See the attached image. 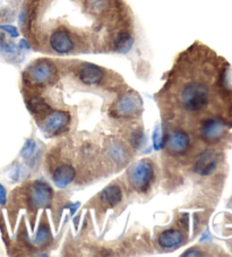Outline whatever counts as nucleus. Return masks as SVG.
Returning <instances> with one entry per match:
<instances>
[{
    "instance_id": "f257e3e1",
    "label": "nucleus",
    "mask_w": 232,
    "mask_h": 257,
    "mask_svg": "<svg viewBox=\"0 0 232 257\" xmlns=\"http://www.w3.org/2000/svg\"><path fill=\"white\" fill-rule=\"evenodd\" d=\"M177 100L179 107L186 112L197 113L206 109L211 100V91L199 79H189L180 85Z\"/></svg>"
},
{
    "instance_id": "f03ea898",
    "label": "nucleus",
    "mask_w": 232,
    "mask_h": 257,
    "mask_svg": "<svg viewBox=\"0 0 232 257\" xmlns=\"http://www.w3.org/2000/svg\"><path fill=\"white\" fill-rule=\"evenodd\" d=\"M47 44L52 52L58 55L73 54L79 49V43L68 30L55 28L47 37Z\"/></svg>"
},
{
    "instance_id": "7ed1b4c3",
    "label": "nucleus",
    "mask_w": 232,
    "mask_h": 257,
    "mask_svg": "<svg viewBox=\"0 0 232 257\" xmlns=\"http://www.w3.org/2000/svg\"><path fill=\"white\" fill-rule=\"evenodd\" d=\"M129 183L140 193H146L154 181V167L149 160L138 161L128 174Z\"/></svg>"
},
{
    "instance_id": "20e7f679",
    "label": "nucleus",
    "mask_w": 232,
    "mask_h": 257,
    "mask_svg": "<svg viewBox=\"0 0 232 257\" xmlns=\"http://www.w3.org/2000/svg\"><path fill=\"white\" fill-rule=\"evenodd\" d=\"M57 76L55 65L48 60H39L33 63L25 72V81L31 85H46L52 83Z\"/></svg>"
},
{
    "instance_id": "39448f33",
    "label": "nucleus",
    "mask_w": 232,
    "mask_h": 257,
    "mask_svg": "<svg viewBox=\"0 0 232 257\" xmlns=\"http://www.w3.org/2000/svg\"><path fill=\"white\" fill-rule=\"evenodd\" d=\"M226 123L220 117H209L200 123L199 136L206 143L214 144L220 141L225 134Z\"/></svg>"
},
{
    "instance_id": "423d86ee",
    "label": "nucleus",
    "mask_w": 232,
    "mask_h": 257,
    "mask_svg": "<svg viewBox=\"0 0 232 257\" xmlns=\"http://www.w3.org/2000/svg\"><path fill=\"white\" fill-rule=\"evenodd\" d=\"M53 197V192L50 186L42 180L34 181L31 186L28 195L29 204L33 209L50 206Z\"/></svg>"
},
{
    "instance_id": "0eeeda50",
    "label": "nucleus",
    "mask_w": 232,
    "mask_h": 257,
    "mask_svg": "<svg viewBox=\"0 0 232 257\" xmlns=\"http://www.w3.org/2000/svg\"><path fill=\"white\" fill-rule=\"evenodd\" d=\"M220 163V154L217 151L208 149L198 154L197 159L194 163V171L196 174L203 177L211 176L217 169Z\"/></svg>"
},
{
    "instance_id": "6e6552de",
    "label": "nucleus",
    "mask_w": 232,
    "mask_h": 257,
    "mask_svg": "<svg viewBox=\"0 0 232 257\" xmlns=\"http://www.w3.org/2000/svg\"><path fill=\"white\" fill-rule=\"evenodd\" d=\"M142 101L135 93L129 92L117 101L113 107L114 114L117 117H132L141 112Z\"/></svg>"
},
{
    "instance_id": "1a4fd4ad",
    "label": "nucleus",
    "mask_w": 232,
    "mask_h": 257,
    "mask_svg": "<svg viewBox=\"0 0 232 257\" xmlns=\"http://www.w3.org/2000/svg\"><path fill=\"white\" fill-rule=\"evenodd\" d=\"M70 114L66 111H60V110H56V111L49 112L46 117H44L43 122V130L47 134L50 135H57L65 131L70 123Z\"/></svg>"
},
{
    "instance_id": "9d476101",
    "label": "nucleus",
    "mask_w": 232,
    "mask_h": 257,
    "mask_svg": "<svg viewBox=\"0 0 232 257\" xmlns=\"http://www.w3.org/2000/svg\"><path fill=\"white\" fill-rule=\"evenodd\" d=\"M164 145H166L169 153L175 154V156H184L190 150L191 142L187 133L173 132L166 137Z\"/></svg>"
},
{
    "instance_id": "9b49d317",
    "label": "nucleus",
    "mask_w": 232,
    "mask_h": 257,
    "mask_svg": "<svg viewBox=\"0 0 232 257\" xmlns=\"http://www.w3.org/2000/svg\"><path fill=\"white\" fill-rule=\"evenodd\" d=\"M76 74H77L79 81L84 84H87V85H95V84H99L100 82L103 81V78L105 76V72L103 68L88 63H83L81 65H78Z\"/></svg>"
},
{
    "instance_id": "f8f14e48",
    "label": "nucleus",
    "mask_w": 232,
    "mask_h": 257,
    "mask_svg": "<svg viewBox=\"0 0 232 257\" xmlns=\"http://www.w3.org/2000/svg\"><path fill=\"white\" fill-rule=\"evenodd\" d=\"M76 178V170L68 163L58 166L52 174V180L58 188H66Z\"/></svg>"
},
{
    "instance_id": "ddd939ff",
    "label": "nucleus",
    "mask_w": 232,
    "mask_h": 257,
    "mask_svg": "<svg viewBox=\"0 0 232 257\" xmlns=\"http://www.w3.org/2000/svg\"><path fill=\"white\" fill-rule=\"evenodd\" d=\"M185 234L177 229H169L160 233L158 238L159 245L163 249H176L185 243Z\"/></svg>"
},
{
    "instance_id": "4468645a",
    "label": "nucleus",
    "mask_w": 232,
    "mask_h": 257,
    "mask_svg": "<svg viewBox=\"0 0 232 257\" xmlns=\"http://www.w3.org/2000/svg\"><path fill=\"white\" fill-rule=\"evenodd\" d=\"M111 160L114 161L117 165H124L128 161V151L125 145L119 141H111L106 148Z\"/></svg>"
},
{
    "instance_id": "2eb2a0df",
    "label": "nucleus",
    "mask_w": 232,
    "mask_h": 257,
    "mask_svg": "<svg viewBox=\"0 0 232 257\" xmlns=\"http://www.w3.org/2000/svg\"><path fill=\"white\" fill-rule=\"evenodd\" d=\"M100 198L101 201L103 202L104 205L113 207L115 205H118L120 201L123 199V192L118 186L111 185L109 187L102 190L100 194Z\"/></svg>"
},
{
    "instance_id": "dca6fc26",
    "label": "nucleus",
    "mask_w": 232,
    "mask_h": 257,
    "mask_svg": "<svg viewBox=\"0 0 232 257\" xmlns=\"http://www.w3.org/2000/svg\"><path fill=\"white\" fill-rule=\"evenodd\" d=\"M28 105L30 111L32 112L34 116H43L46 117L47 114L51 111L50 105H49L42 97L33 96L28 101Z\"/></svg>"
},
{
    "instance_id": "f3484780",
    "label": "nucleus",
    "mask_w": 232,
    "mask_h": 257,
    "mask_svg": "<svg viewBox=\"0 0 232 257\" xmlns=\"http://www.w3.org/2000/svg\"><path fill=\"white\" fill-rule=\"evenodd\" d=\"M129 142H131V144L135 149L140 148L143 142V131L141 128H136V130H134L131 133V135H129Z\"/></svg>"
},
{
    "instance_id": "a211bd4d",
    "label": "nucleus",
    "mask_w": 232,
    "mask_h": 257,
    "mask_svg": "<svg viewBox=\"0 0 232 257\" xmlns=\"http://www.w3.org/2000/svg\"><path fill=\"white\" fill-rule=\"evenodd\" d=\"M49 239H50V231L47 225H41V228L39 229V231L37 233V238H35V242L38 245H42V243L47 242Z\"/></svg>"
},
{
    "instance_id": "6ab92c4d",
    "label": "nucleus",
    "mask_w": 232,
    "mask_h": 257,
    "mask_svg": "<svg viewBox=\"0 0 232 257\" xmlns=\"http://www.w3.org/2000/svg\"><path fill=\"white\" fill-rule=\"evenodd\" d=\"M153 143H154V148L155 150H160L164 144V140L162 136V131L160 127H157V130L154 131L153 134Z\"/></svg>"
},
{
    "instance_id": "aec40b11",
    "label": "nucleus",
    "mask_w": 232,
    "mask_h": 257,
    "mask_svg": "<svg viewBox=\"0 0 232 257\" xmlns=\"http://www.w3.org/2000/svg\"><path fill=\"white\" fill-rule=\"evenodd\" d=\"M34 150H35V142L30 140L25 143L24 149L22 151V156H23V158L25 159H29L33 154Z\"/></svg>"
},
{
    "instance_id": "412c9836",
    "label": "nucleus",
    "mask_w": 232,
    "mask_h": 257,
    "mask_svg": "<svg viewBox=\"0 0 232 257\" xmlns=\"http://www.w3.org/2000/svg\"><path fill=\"white\" fill-rule=\"evenodd\" d=\"M0 31L5 34H8L11 38H17L20 35L19 30L13 25H0Z\"/></svg>"
},
{
    "instance_id": "4be33fe9",
    "label": "nucleus",
    "mask_w": 232,
    "mask_h": 257,
    "mask_svg": "<svg viewBox=\"0 0 232 257\" xmlns=\"http://www.w3.org/2000/svg\"><path fill=\"white\" fill-rule=\"evenodd\" d=\"M7 202V193L4 186L0 184V205H5Z\"/></svg>"
},
{
    "instance_id": "5701e85b",
    "label": "nucleus",
    "mask_w": 232,
    "mask_h": 257,
    "mask_svg": "<svg viewBox=\"0 0 232 257\" xmlns=\"http://www.w3.org/2000/svg\"><path fill=\"white\" fill-rule=\"evenodd\" d=\"M187 222H188V218H187L186 215H184L181 218V223H182L181 225H182V227H187Z\"/></svg>"
}]
</instances>
